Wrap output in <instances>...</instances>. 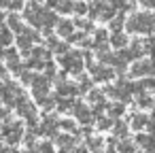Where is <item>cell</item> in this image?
<instances>
[{"instance_id":"7c38bea8","label":"cell","mask_w":155,"mask_h":153,"mask_svg":"<svg viewBox=\"0 0 155 153\" xmlns=\"http://www.w3.org/2000/svg\"><path fill=\"white\" fill-rule=\"evenodd\" d=\"M147 121H149L147 115H142V113H134V115L130 117V128L136 130V132H140V130L147 125Z\"/></svg>"},{"instance_id":"836d02e7","label":"cell","mask_w":155,"mask_h":153,"mask_svg":"<svg viewBox=\"0 0 155 153\" xmlns=\"http://www.w3.org/2000/svg\"><path fill=\"white\" fill-rule=\"evenodd\" d=\"M151 75L155 77V53H153V58H151Z\"/></svg>"},{"instance_id":"4dcf8cb0","label":"cell","mask_w":155,"mask_h":153,"mask_svg":"<svg viewBox=\"0 0 155 153\" xmlns=\"http://www.w3.org/2000/svg\"><path fill=\"white\" fill-rule=\"evenodd\" d=\"M147 130H149V134H155V119H149L147 121V125H144Z\"/></svg>"},{"instance_id":"ac0fdd59","label":"cell","mask_w":155,"mask_h":153,"mask_svg":"<svg viewBox=\"0 0 155 153\" xmlns=\"http://www.w3.org/2000/svg\"><path fill=\"white\" fill-rule=\"evenodd\" d=\"M58 128H62L64 132H70V134H77V123L72 121V119H62V121H58Z\"/></svg>"},{"instance_id":"d6a6232c","label":"cell","mask_w":155,"mask_h":153,"mask_svg":"<svg viewBox=\"0 0 155 153\" xmlns=\"http://www.w3.org/2000/svg\"><path fill=\"white\" fill-rule=\"evenodd\" d=\"M36 149H41V151H51L53 147H51V145H47V142H43V145H38Z\"/></svg>"},{"instance_id":"7a4b0ae2","label":"cell","mask_w":155,"mask_h":153,"mask_svg":"<svg viewBox=\"0 0 155 153\" xmlns=\"http://www.w3.org/2000/svg\"><path fill=\"white\" fill-rule=\"evenodd\" d=\"M60 64H62L64 70L70 72V75H81V70H83V66H85L81 51H70V49L60 55Z\"/></svg>"},{"instance_id":"5bb4252c","label":"cell","mask_w":155,"mask_h":153,"mask_svg":"<svg viewBox=\"0 0 155 153\" xmlns=\"http://www.w3.org/2000/svg\"><path fill=\"white\" fill-rule=\"evenodd\" d=\"M106 111H108V117H113V119H117V117L125 115V106H123V102H121V100H119V102L108 104V106H106Z\"/></svg>"},{"instance_id":"8fae6325","label":"cell","mask_w":155,"mask_h":153,"mask_svg":"<svg viewBox=\"0 0 155 153\" xmlns=\"http://www.w3.org/2000/svg\"><path fill=\"white\" fill-rule=\"evenodd\" d=\"M49 7L58 13H72V0H49Z\"/></svg>"},{"instance_id":"5b68a950","label":"cell","mask_w":155,"mask_h":153,"mask_svg":"<svg viewBox=\"0 0 155 153\" xmlns=\"http://www.w3.org/2000/svg\"><path fill=\"white\" fill-rule=\"evenodd\" d=\"M49 77H38V75H34V79H32V87H34V96L36 98H41V96H47L49 94Z\"/></svg>"},{"instance_id":"d6986e66","label":"cell","mask_w":155,"mask_h":153,"mask_svg":"<svg viewBox=\"0 0 155 153\" xmlns=\"http://www.w3.org/2000/svg\"><path fill=\"white\" fill-rule=\"evenodd\" d=\"M72 24H74L77 28H81L83 32H91V30H94V24H91V19H83V17H81V19H74Z\"/></svg>"},{"instance_id":"8992f818","label":"cell","mask_w":155,"mask_h":153,"mask_svg":"<svg viewBox=\"0 0 155 153\" xmlns=\"http://www.w3.org/2000/svg\"><path fill=\"white\" fill-rule=\"evenodd\" d=\"M130 75L132 77H149L151 75V60H144V62H134L132 68H130Z\"/></svg>"},{"instance_id":"30bf717a","label":"cell","mask_w":155,"mask_h":153,"mask_svg":"<svg viewBox=\"0 0 155 153\" xmlns=\"http://www.w3.org/2000/svg\"><path fill=\"white\" fill-rule=\"evenodd\" d=\"M108 43H110L115 49H121V47H125V45L130 43V38H127V34H125L123 30H117V32H113V36L108 38Z\"/></svg>"},{"instance_id":"1f68e13d","label":"cell","mask_w":155,"mask_h":153,"mask_svg":"<svg viewBox=\"0 0 155 153\" xmlns=\"http://www.w3.org/2000/svg\"><path fill=\"white\" fill-rule=\"evenodd\" d=\"M138 2L142 7H147V9H153V0H138Z\"/></svg>"},{"instance_id":"52a82bcc","label":"cell","mask_w":155,"mask_h":153,"mask_svg":"<svg viewBox=\"0 0 155 153\" xmlns=\"http://www.w3.org/2000/svg\"><path fill=\"white\" fill-rule=\"evenodd\" d=\"M55 142H58V147H60V149H64V151H74L77 134L66 132V134H62V136H55Z\"/></svg>"},{"instance_id":"e0dca14e","label":"cell","mask_w":155,"mask_h":153,"mask_svg":"<svg viewBox=\"0 0 155 153\" xmlns=\"http://www.w3.org/2000/svg\"><path fill=\"white\" fill-rule=\"evenodd\" d=\"M77 87H79L81 94H87V91L91 89V79H89L87 75H79V85H77Z\"/></svg>"},{"instance_id":"4316f807","label":"cell","mask_w":155,"mask_h":153,"mask_svg":"<svg viewBox=\"0 0 155 153\" xmlns=\"http://www.w3.org/2000/svg\"><path fill=\"white\" fill-rule=\"evenodd\" d=\"M117 149H119V151H136V145H132L127 138H123V140L117 145Z\"/></svg>"},{"instance_id":"603a6c76","label":"cell","mask_w":155,"mask_h":153,"mask_svg":"<svg viewBox=\"0 0 155 153\" xmlns=\"http://www.w3.org/2000/svg\"><path fill=\"white\" fill-rule=\"evenodd\" d=\"M49 49H51L53 53H60V55H62V53H66V51H68L70 47H68V43H60V41L55 38V43H53V45H51Z\"/></svg>"},{"instance_id":"cb8c5ba5","label":"cell","mask_w":155,"mask_h":153,"mask_svg":"<svg viewBox=\"0 0 155 153\" xmlns=\"http://www.w3.org/2000/svg\"><path fill=\"white\" fill-rule=\"evenodd\" d=\"M136 102H138V106H142V108H149V106L153 104V98H151V96H147V94L142 91V94H138V100H136Z\"/></svg>"},{"instance_id":"484cf974","label":"cell","mask_w":155,"mask_h":153,"mask_svg":"<svg viewBox=\"0 0 155 153\" xmlns=\"http://www.w3.org/2000/svg\"><path fill=\"white\" fill-rule=\"evenodd\" d=\"M9 26H11L13 30H17V32H21V30H24V26H21V19H19L17 15H11V17H9Z\"/></svg>"},{"instance_id":"83f0119b","label":"cell","mask_w":155,"mask_h":153,"mask_svg":"<svg viewBox=\"0 0 155 153\" xmlns=\"http://www.w3.org/2000/svg\"><path fill=\"white\" fill-rule=\"evenodd\" d=\"M94 43H108V32H106V30H98Z\"/></svg>"},{"instance_id":"ba28073f","label":"cell","mask_w":155,"mask_h":153,"mask_svg":"<svg viewBox=\"0 0 155 153\" xmlns=\"http://www.w3.org/2000/svg\"><path fill=\"white\" fill-rule=\"evenodd\" d=\"M79 94V87L74 83H66V81H58V94L55 96H64V98H72Z\"/></svg>"},{"instance_id":"4fadbf2b","label":"cell","mask_w":155,"mask_h":153,"mask_svg":"<svg viewBox=\"0 0 155 153\" xmlns=\"http://www.w3.org/2000/svg\"><path fill=\"white\" fill-rule=\"evenodd\" d=\"M113 132H115V136H117V138H125V136H127V132H130V125L117 117V119L113 121Z\"/></svg>"},{"instance_id":"ffe728a7","label":"cell","mask_w":155,"mask_h":153,"mask_svg":"<svg viewBox=\"0 0 155 153\" xmlns=\"http://www.w3.org/2000/svg\"><path fill=\"white\" fill-rule=\"evenodd\" d=\"M87 98H89V102H104V91L102 89H89L87 91Z\"/></svg>"},{"instance_id":"6da1fadb","label":"cell","mask_w":155,"mask_h":153,"mask_svg":"<svg viewBox=\"0 0 155 153\" xmlns=\"http://www.w3.org/2000/svg\"><path fill=\"white\" fill-rule=\"evenodd\" d=\"M153 24H155V15L153 13H134L130 19H125L123 28L130 34H151Z\"/></svg>"},{"instance_id":"d590c367","label":"cell","mask_w":155,"mask_h":153,"mask_svg":"<svg viewBox=\"0 0 155 153\" xmlns=\"http://www.w3.org/2000/svg\"><path fill=\"white\" fill-rule=\"evenodd\" d=\"M153 119H155V102H153Z\"/></svg>"},{"instance_id":"44dd1931","label":"cell","mask_w":155,"mask_h":153,"mask_svg":"<svg viewBox=\"0 0 155 153\" xmlns=\"http://www.w3.org/2000/svg\"><path fill=\"white\" fill-rule=\"evenodd\" d=\"M113 121H115L113 117H102V115H100V117H98V130H102V132H104V130H110V128H113Z\"/></svg>"},{"instance_id":"3957f363","label":"cell","mask_w":155,"mask_h":153,"mask_svg":"<svg viewBox=\"0 0 155 153\" xmlns=\"http://www.w3.org/2000/svg\"><path fill=\"white\" fill-rule=\"evenodd\" d=\"M89 72H91V81H102V83L113 81L115 75H117V72H115L110 66H106V64H89Z\"/></svg>"},{"instance_id":"d4e9b609","label":"cell","mask_w":155,"mask_h":153,"mask_svg":"<svg viewBox=\"0 0 155 153\" xmlns=\"http://www.w3.org/2000/svg\"><path fill=\"white\" fill-rule=\"evenodd\" d=\"M72 11L77 15H87V5L83 2V0H79V2H72Z\"/></svg>"},{"instance_id":"9c48e42d","label":"cell","mask_w":155,"mask_h":153,"mask_svg":"<svg viewBox=\"0 0 155 153\" xmlns=\"http://www.w3.org/2000/svg\"><path fill=\"white\" fill-rule=\"evenodd\" d=\"M55 28H58V34H60L62 38H66V36H70V34L74 32V24H72L70 19H58V22H55Z\"/></svg>"},{"instance_id":"f1b7e54d","label":"cell","mask_w":155,"mask_h":153,"mask_svg":"<svg viewBox=\"0 0 155 153\" xmlns=\"http://www.w3.org/2000/svg\"><path fill=\"white\" fill-rule=\"evenodd\" d=\"M32 55L38 58V60H49V49H38V47H36V49L32 51Z\"/></svg>"},{"instance_id":"7402d4cb","label":"cell","mask_w":155,"mask_h":153,"mask_svg":"<svg viewBox=\"0 0 155 153\" xmlns=\"http://www.w3.org/2000/svg\"><path fill=\"white\" fill-rule=\"evenodd\" d=\"M13 41V36H11V32L5 28V26H0V47H5V45H9Z\"/></svg>"},{"instance_id":"9a60e30c","label":"cell","mask_w":155,"mask_h":153,"mask_svg":"<svg viewBox=\"0 0 155 153\" xmlns=\"http://www.w3.org/2000/svg\"><path fill=\"white\" fill-rule=\"evenodd\" d=\"M87 149L89 151H102L104 149V138H100V136H87Z\"/></svg>"},{"instance_id":"e575fe53","label":"cell","mask_w":155,"mask_h":153,"mask_svg":"<svg viewBox=\"0 0 155 153\" xmlns=\"http://www.w3.org/2000/svg\"><path fill=\"white\" fill-rule=\"evenodd\" d=\"M7 115H9V111H7V108H0V119L7 117Z\"/></svg>"},{"instance_id":"277c9868","label":"cell","mask_w":155,"mask_h":153,"mask_svg":"<svg viewBox=\"0 0 155 153\" xmlns=\"http://www.w3.org/2000/svg\"><path fill=\"white\" fill-rule=\"evenodd\" d=\"M70 113L74 115V119L79 121V123H89L91 119H94V115H91V108L89 106H85L83 102H72V108H70Z\"/></svg>"},{"instance_id":"f546056e","label":"cell","mask_w":155,"mask_h":153,"mask_svg":"<svg viewBox=\"0 0 155 153\" xmlns=\"http://www.w3.org/2000/svg\"><path fill=\"white\" fill-rule=\"evenodd\" d=\"M7 7L13 11H19V9H24V0H7Z\"/></svg>"},{"instance_id":"2e32d148","label":"cell","mask_w":155,"mask_h":153,"mask_svg":"<svg viewBox=\"0 0 155 153\" xmlns=\"http://www.w3.org/2000/svg\"><path fill=\"white\" fill-rule=\"evenodd\" d=\"M123 24H125V17L123 15H113L110 19H108V28L113 30V32H117V30H123Z\"/></svg>"}]
</instances>
